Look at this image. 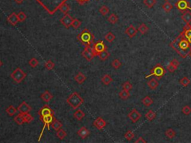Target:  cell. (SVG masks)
Here are the masks:
<instances>
[{"label":"cell","instance_id":"6da1fadb","mask_svg":"<svg viewBox=\"0 0 191 143\" xmlns=\"http://www.w3.org/2000/svg\"><path fill=\"white\" fill-rule=\"evenodd\" d=\"M78 40L85 46H89L93 44V40H94V37L93 34L89 31L88 29H84L77 36Z\"/></svg>","mask_w":191,"mask_h":143},{"label":"cell","instance_id":"7a4b0ae2","mask_svg":"<svg viewBox=\"0 0 191 143\" xmlns=\"http://www.w3.org/2000/svg\"><path fill=\"white\" fill-rule=\"evenodd\" d=\"M67 102L73 109H77L84 103V99L78 93H73L67 99Z\"/></svg>","mask_w":191,"mask_h":143},{"label":"cell","instance_id":"3957f363","mask_svg":"<svg viewBox=\"0 0 191 143\" xmlns=\"http://www.w3.org/2000/svg\"><path fill=\"white\" fill-rule=\"evenodd\" d=\"M150 72V74H149L148 75L146 76V78H148V77H151V76H155L159 80L165 75L166 71H165L164 68L160 64H158V65H156V66L153 68L152 70H151Z\"/></svg>","mask_w":191,"mask_h":143},{"label":"cell","instance_id":"277c9868","mask_svg":"<svg viewBox=\"0 0 191 143\" xmlns=\"http://www.w3.org/2000/svg\"><path fill=\"white\" fill-rule=\"evenodd\" d=\"M179 37H180L179 42L178 43V47L181 49V51L179 52V54L182 57V58H184L187 56H186L185 54H184V53L182 51H186L187 48H189L190 44V43L188 42V40H187V38L185 39V37H182V34H181L179 36Z\"/></svg>","mask_w":191,"mask_h":143},{"label":"cell","instance_id":"5b68a950","mask_svg":"<svg viewBox=\"0 0 191 143\" xmlns=\"http://www.w3.org/2000/svg\"><path fill=\"white\" fill-rule=\"evenodd\" d=\"M11 77L12 79L15 81L16 83H19L25 79V77H26V74L20 68H17L11 73Z\"/></svg>","mask_w":191,"mask_h":143},{"label":"cell","instance_id":"8992f818","mask_svg":"<svg viewBox=\"0 0 191 143\" xmlns=\"http://www.w3.org/2000/svg\"><path fill=\"white\" fill-rule=\"evenodd\" d=\"M175 6L180 11H185L187 10H191L190 3L187 0H178L176 2Z\"/></svg>","mask_w":191,"mask_h":143},{"label":"cell","instance_id":"52a82bcc","mask_svg":"<svg viewBox=\"0 0 191 143\" xmlns=\"http://www.w3.org/2000/svg\"><path fill=\"white\" fill-rule=\"evenodd\" d=\"M81 54L88 61H91L93 59V58L96 56L93 47H91V46L85 47V48L84 49L83 52H82Z\"/></svg>","mask_w":191,"mask_h":143},{"label":"cell","instance_id":"ba28073f","mask_svg":"<svg viewBox=\"0 0 191 143\" xmlns=\"http://www.w3.org/2000/svg\"><path fill=\"white\" fill-rule=\"evenodd\" d=\"M55 119V118L54 115H49V116H43V117H42V118H41V120L43 122V124H44V127H43V128L42 133H41L40 138L42 136L43 132V130H44V129H45V128H46V127H47V128H48V130H49V125H50V124H52V122L54 121ZM40 138H39V139H40Z\"/></svg>","mask_w":191,"mask_h":143},{"label":"cell","instance_id":"9c48e42d","mask_svg":"<svg viewBox=\"0 0 191 143\" xmlns=\"http://www.w3.org/2000/svg\"><path fill=\"white\" fill-rule=\"evenodd\" d=\"M93 51H94L95 55L97 56L100 52H103L104 50H106V46H105V45H104V42L102 40H99L93 44Z\"/></svg>","mask_w":191,"mask_h":143},{"label":"cell","instance_id":"30bf717a","mask_svg":"<svg viewBox=\"0 0 191 143\" xmlns=\"http://www.w3.org/2000/svg\"><path fill=\"white\" fill-rule=\"evenodd\" d=\"M141 116L142 115L140 113L138 112L136 109H133L128 115V117L130 119L132 123H136L137 122H138L140 119L141 118Z\"/></svg>","mask_w":191,"mask_h":143},{"label":"cell","instance_id":"8fae6325","mask_svg":"<svg viewBox=\"0 0 191 143\" xmlns=\"http://www.w3.org/2000/svg\"><path fill=\"white\" fill-rule=\"evenodd\" d=\"M73 20V18L72 17L70 14H65V15L61 19V23L67 28H69L71 26Z\"/></svg>","mask_w":191,"mask_h":143},{"label":"cell","instance_id":"7c38bea8","mask_svg":"<svg viewBox=\"0 0 191 143\" xmlns=\"http://www.w3.org/2000/svg\"><path fill=\"white\" fill-rule=\"evenodd\" d=\"M38 114L40 116V119L46 116H49V115H54L55 113L52 109L47 105H45L44 107H43L41 110H39Z\"/></svg>","mask_w":191,"mask_h":143},{"label":"cell","instance_id":"4fadbf2b","mask_svg":"<svg viewBox=\"0 0 191 143\" xmlns=\"http://www.w3.org/2000/svg\"><path fill=\"white\" fill-rule=\"evenodd\" d=\"M179 64L180 63L178 62V60L177 59H176V58H174V59H172V60L169 63V64H168L167 70H169L170 72H174L177 70L178 67L179 66Z\"/></svg>","mask_w":191,"mask_h":143},{"label":"cell","instance_id":"5bb4252c","mask_svg":"<svg viewBox=\"0 0 191 143\" xmlns=\"http://www.w3.org/2000/svg\"><path fill=\"white\" fill-rule=\"evenodd\" d=\"M17 110L19 112V113H28L31 110V107L28 105L25 101H23L21 105L17 107Z\"/></svg>","mask_w":191,"mask_h":143},{"label":"cell","instance_id":"9a60e30c","mask_svg":"<svg viewBox=\"0 0 191 143\" xmlns=\"http://www.w3.org/2000/svg\"><path fill=\"white\" fill-rule=\"evenodd\" d=\"M93 125L98 130H102L106 126V122L102 117H98L93 122Z\"/></svg>","mask_w":191,"mask_h":143},{"label":"cell","instance_id":"2e32d148","mask_svg":"<svg viewBox=\"0 0 191 143\" xmlns=\"http://www.w3.org/2000/svg\"><path fill=\"white\" fill-rule=\"evenodd\" d=\"M125 33L130 37V38H132L134 36H136L137 33V30L135 28V27L132 25H130L128 27L126 28Z\"/></svg>","mask_w":191,"mask_h":143},{"label":"cell","instance_id":"e0dca14e","mask_svg":"<svg viewBox=\"0 0 191 143\" xmlns=\"http://www.w3.org/2000/svg\"><path fill=\"white\" fill-rule=\"evenodd\" d=\"M90 133L91 132H90V130L88 129H87L85 127H82V128H81L78 130L77 134L81 139H85V138H87L90 135Z\"/></svg>","mask_w":191,"mask_h":143},{"label":"cell","instance_id":"ac0fdd59","mask_svg":"<svg viewBox=\"0 0 191 143\" xmlns=\"http://www.w3.org/2000/svg\"><path fill=\"white\" fill-rule=\"evenodd\" d=\"M8 22L12 25H17L19 22V19H18L17 14H15V13H12L8 17Z\"/></svg>","mask_w":191,"mask_h":143},{"label":"cell","instance_id":"d6986e66","mask_svg":"<svg viewBox=\"0 0 191 143\" xmlns=\"http://www.w3.org/2000/svg\"><path fill=\"white\" fill-rule=\"evenodd\" d=\"M182 19L187 25H190L191 23V12L190 11H184L183 14L182 15Z\"/></svg>","mask_w":191,"mask_h":143},{"label":"cell","instance_id":"ffe728a7","mask_svg":"<svg viewBox=\"0 0 191 143\" xmlns=\"http://www.w3.org/2000/svg\"><path fill=\"white\" fill-rule=\"evenodd\" d=\"M86 78H87L86 76H85L83 73H81V72H79V73L74 77L75 81H76L78 83H79V84L83 83L84 82H85V80H86Z\"/></svg>","mask_w":191,"mask_h":143},{"label":"cell","instance_id":"44dd1931","mask_svg":"<svg viewBox=\"0 0 191 143\" xmlns=\"http://www.w3.org/2000/svg\"><path fill=\"white\" fill-rule=\"evenodd\" d=\"M52 98H53V96H52V94L47 90L45 91L44 93L41 95V99H42L43 101H45V102H49V101H50L52 100Z\"/></svg>","mask_w":191,"mask_h":143},{"label":"cell","instance_id":"7402d4cb","mask_svg":"<svg viewBox=\"0 0 191 143\" xmlns=\"http://www.w3.org/2000/svg\"><path fill=\"white\" fill-rule=\"evenodd\" d=\"M155 117H156V113L154 112L152 110H149V111L146 113V115H145V118L149 122H151V121L154 120V119H155Z\"/></svg>","mask_w":191,"mask_h":143},{"label":"cell","instance_id":"603a6c76","mask_svg":"<svg viewBox=\"0 0 191 143\" xmlns=\"http://www.w3.org/2000/svg\"><path fill=\"white\" fill-rule=\"evenodd\" d=\"M147 84H148V87L151 89H155L159 86L158 81H157L156 79H154V78H152V79H151L149 81H148Z\"/></svg>","mask_w":191,"mask_h":143},{"label":"cell","instance_id":"cb8c5ba5","mask_svg":"<svg viewBox=\"0 0 191 143\" xmlns=\"http://www.w3.org/2000/svg\"><path fill=\"white\" fill-rule=\"evenodd\" d=\"M85 116V113L81 110H78L75 112V113L73 114V117L78 121H81L82 120V119Z\"/></svg>","mask_w":191,"mask_h":143},{"label":"cell","instance_id":"d4e9b609","mask_svg":"<svg viewBox=\"0 0 191 143\" xmlns=\"http://www.w3.org/2000/svg\"><path fill=\"white\" fill-rule=\"evenodd\" d=\"M101 81H102V83L103 84H104V85H109L112 81H113V78H112L109 75L107 74V75H104L102 77V80H101Z\"/></svg>","mask_w":191,"mask_h":143},{"label":"cell","instance_id":"484cf974","mask_svg":"<svg viewBox=\"0 0 191 143\" xmlns=\"http://www.w3.org/2000/svg\"><path fill=\"white\" fill-rule=\"evenodd\" d=\"M119 96H120V98L122 99V100H127V99L130 97L129 91L122 89V90L120 91V93H119Z\"/></svg>","mask_w":191,"mask_h":143},{"label":"cell","instance_id":"4316f807","mask_svg":"<svg viewBox=\"0 0 191 143\" xmlns=\"http://www.w3.org/2000/svg\"><path fill=\"white\" fill-rule=\"evenodd\" d=\"M5 111L8 113V116H13L16 114V113L17 112V109H16L13 105H10L8 107H7Z\"/></svg>","mask_w":191,"mask_h":143},{"label":"cell","instance_id":"83f0119b","mask_svg":"<svg viewBox=\"0 0 191 143\" xmlns=\"http://www.w3.org/2000/svg\"><path fill=\"white\" fill-rule=\"evenodd\" d=\"M59 10H60L61 12L64 13V14H67L68 12L70 11V7L69 5H67V3L64 2L61 5L59 6Z\"/></svg>","mask_w":191,"mask_h":143},{"label":"cell","instance_id":"f1b7e54d","mask_svg":"<svg viewBox=\"0 0 191 143\" xmlns=\"http://www.w3.org/2000/svg\"><path fill=\"white\" fill-rule=\"evenodd\" d=\"M62 124L58 120H57L56 119H55V120L52 122V128L55 130H56V131H58V130L61 129L62 128Z\"/></svg>","mask_w":191,"mask_h":143},{"label":"cell","instance_id":"f546056e","mask_svg":"<svg viewBox=\"0 0 191 143\" xmlns=\"http://www.w3.org/2000/svg\"><path fill=\"white\" fill-rule=\"evenodd\" d=\"M98 58H100L101 60L104 61V60H106L107 59L109 58V56H110V53L108 52V51L104 50L103 51V52H102L99 53V54H98Z\"/></svg>","mask_w":191,"mask_h":143},{"label":"cell","instance_id":"4dcf8cb0","mask_svg":"<svg viewBox=\"0 0 191 143\" xmlns=\"http://www.w3.org/2000/svg\"><path fill=\"white\" fill-rule=\"evenodd\" d=\"M142 103L146 107H149L153 104V100L149 96H146L142 99Z\"/></svg>","mask_w":191,"mask_h":143},{"label":"cell","instance_id":"1f68e13d","mask_svg":"<svg viewBox=\"0 0 191 143\" xmlns=\"http://www.w3.org/2000/svg\"><path fill=\"white\" fill-rule=\"evenodd\" d=\"M172 8H173V6L169 1H166V2L162 5V8L164 9V11H166V13L170 12V11L172 9Z\"/></svg>","mask_w":191,"mask_h":143},{"label":"cell","instance_id":"d6a6232c","mask_svg":"<svg viewBox=\"0 0 191 143\" xmlns=\"http://www.w3.org/2000/svg\"><path fill=\"white\" fill-rule=\"evenodd\" d=\"M165 135H166V136H167L169 139H173V138L176 136V131H175L173 129L170 128V129H167L166 131H165Z\"/></svg>","mask_w":191,"mask_h":143},{"label":"cell","instance_id":"836d02e7","mask_svg":"<svg viewBox=\"0 0 191 143\" xmlns=\"http://www.w3.org/2000/svg\"><path fill=\"white\" fill-rule=\"evenodd\" d=\"M14 121L17 124H18L19 125H21L23 123H25V121H24L23 119V113H20V114H18L17 116H16L15 118H14Z\"/></svg>","mask_w":191,"mask_h":143},{"label":"cell","instance_id":"e575fe53","mask_svg":"<svg viewBox=\"0 0 191 143\" xmlns=\"http://www.w3.org/2000/svg\"><path fill=\"white\" fill-rule=\"evenodd\" d=\"M108 20L110 23L114 25V24H116L118 22V17L115 14H111L108 17Z\"/></svg>","mask_w":191,"mask_h":143},{"label":"cell","instance_id":"d590c367","mask_svg":"<svg viewBox=\"0 0 191 143\" xmlns=\"http://www.w3.org/2000/svg\"><path fill=\"white\" fill-rule=\"evenodd\" d=\"M183 34L185 38L189 39L191 37V27L190 25H187V27L184 28V31H183Z\"/></svg>","mask_w":191,"mask_h":143},{"label":"cell","instance_id":"8d00e7d4","mask_svg":"<svg viewBox=\"0 0 191 143\" xmlns=\"http://www.w3.org/2000/svg\"><path fill=\"white\" fill-rule=\"evenodd\" d=\"M149 31V28L147 27V25L144 23H142L138 28V31L140 32L141 34H145Z\"/></svg>","mask_w":191,"mask_h":143},{"label":"cell","instance_id":"74e56055","mask_svg":"<svg viewBox=\"0 0 191 143\" xmlns=\"http://www.w3.org/2000/svg\"><path fill=\"white\" fill-rule=\"evenodd\" d=\"M157 0H143V3L147 8H152L154 5L156 4Z\"/></svg>","mask_w":191,"mask_h":143},{"label":"cell","instance_id":"f35d334b","mask_svg":"<svg viewBox=\"0 0 191 143\" xmlns=\"http://www.w3.org/2000/svg\"><path fill=\"white\" fill-rule=\"evenodd\" d=\"M179 82H180V83L183 86V87H188L190 83V80L187 77H182V79L180 80Z\"/></svg>","mask_w":191,"mask_h":143},{"label":"cell","instance_id":"ab89813d","mask_svg":"<svg viewBox=\"0 0 191 143\" xmlns=\"http://www.w3.org/2000/svg\"><path fill=\"white\" fill-rule=\"evenodd\" d=\"M104 39H105L108 42H109V43H112V42H114V40H115V35L112 33V32H108V33L104 36Z\"/></svg>","mask_w":191,"mask_h":143},{"label":"cell","instance_id":"60d3db41","mask_svg":"<svg viewBox=\"0 0 191 143\" xmlns=\"http://www.w3.org/2000/svg\"><path fill=\"white\" fill-rule=\"evenodd\" d=\"M57 136H58L61 140H62V139H64V138L67 136V132H66L65 130H64L63 129L58 130V131H57Z\"/></svg>","mask_w":191,"mask_h":143},{"label":"cell","instance_id":"b9f144b4","mask_svg":"<svg viewBox=\"0 0 191 143\" xmlns=\"http://www.w3.org/2000/svg\"><path fill=\"white\" fill-rule=\"evenodd\" d=\"M124 136H125V138L127 139L128 141H131V139L134 137V134L133 131H131V130H128L126 134H125Z\"/></svg>","mask_w":191,"mask_h":143},{"label":"cell","instance_id":"7bdbcfd3","mask_svg":"<svg viewBox=\"0 0 191 143\" xmlns=\"http://www.w3.org/2000/svg\"><path fill=\"white\" fill-rule=\"evenodd\" d=\"M23 115V119H24V121H25V123H30V122H31L34 120V118H33L32 116H31L30 114H29V113H24Z\"/></svg>","mask_w":191,"mask_h":143},{"label":"cell","instance_id":"ee69618b","mask_svg":"<svg viewBox=\"0 0 191 143\" xmlns=\"http://www.w3.org/2000/svg\"><path fill=\"white\" fill-rule=\"evenodd\" d=\"M99 13L102 16H106L107 14L109 13V8L105 5L102 6L100 8H99Z\"/></svg>","mask_w":191,"mask_h":143},{"label":"cell","instance_id":"f6af8a7d","mask_svg":"<svg viewBox=\"0 0 191 143\" xmlns=\"http://www.w3.org/2000/svg\"><path fill=\"white\" fill-rule=\"evenodd\" d=\"M81 24V22L80 21V20H79L78 19H73V22H72L71 26L73 28L77 29L80 27Z\"/></svg>","mask_w":191,"mask_h":143},{"label":"cell","instance_id":"bcb514c9","mask_svg":"<svg viewBox=\"0 0 191 143\" xmlns=\"http://www.w3.org/2000/svg\"><path fill=\"white\" fill-rule=\"evenodd\" d=\"M111 66H113L115 70H118V69L122 66V64L118 59H114V60L112 61Z\"/></svg>","mask_w":191,"mask_h":143},{"label":"cell","instance_id":"7dc6e473","mask_svg":"<svg viewBox=\"0 0 191 143\" xmlns=\"http://www.w3.org/2000/svg\"><path fill=\"white\" fill-rule=\"evenodd\" d=\"M182 112L183 114L186 115V116H188L191 113V107L188 105H186V106H184L182 107Z\"/></svg>","mask_w":191,"mask_h":143},{"label":"cell","instance_id":"c3c4849f","mask_svg":"<svg viewBox=\"0 0 191 143\" xmlns=\"http://www.w3.org/2000/svg\"><path fill=\"white\" fill-rule=\"evenodd\" d=\"M132 88H133L132 84L130 83L129 81H126V82H125V83L122 84V89H125V90L130 91L132 89Z\"/></svg>","mask_w":191,"mask_h":143},{"label":"cell","instance_id":"681fc988","mask_svg":"<svg viewBox=\"0 0 191 143\" xmlns=\"http://www.w3.org/2000/svg\"><path fill=\"white\" fill-rule=\"evenodd\" d=\"M29 65H30V66H31L32 68H35L39 64V62H38V60H37V58H31V60H29Z\"/></svg>","mask_w":191,"mask_h":143},{"label":"cell","instance_id":"f907efd6","mask_svg":"<svg viewBox=\"0 0 191 143\" xmlns=\"http://www.w3.org/2000/svg\"><path fill=\"white\" fill-rule=\"evenodd\" d=\"M17 17H18V19H19V22H24L25 19H26V18H27V16H26V14H25V13L23 11H20L19 13H18Z\"/></svg>","mask_w":191,"mask_h":143},{"label":"cell","instance_id":"816d5d0a","mask_svg":"<svg viewBox=\"0 0 191 143\" xmlns=\"http://www.w3.org/2000/svg\"><path fill=\"white\" fill-rule=\"evenodd\" d=\"M45 67L48 70H52L55 67V64L51 60H47V62L45 63Z\"/></svg>","mask_w":191,"mask_h":143},{"label":"cell","instance_id":"f5cc1de1","mask_svg":"<svg viewBox=\"0 0 191 143\" xmlns=\"http://www.w3.org/2000/svg\"><path fill=\"white\" fill-rule=\"evenodd\" d=\"M136 143H143V142H146V141L143 139V137H139L135 141Z\"/></svg>","mask_w":191,"mask_h":143},{"label":"cell","instance_id":"db71d44e","mask_svg":"<svg viewBox=\"0 0 191 143\" xmlns=\"http://www.w3.org/2000/svg\"><path fill=\"white\" fill-rule=\"evenodd\" d=\"M76 1L81 5H84L85 3H87V2H90V0H76Z\"/></svg>","mask_w":191,"mask_h":143},{"label":"cell","instance_id":"11a10c76","mask_svg":"<svg viewBox=\"0 0 191 143\" xmlns=\"http://www.w3.org/2000/svg\"><path fill=\"white\" fill-rule=\"evenodd\" d=\"M14 1H15L17 4H22V3L23 2L24 0H14Z\"/></svg>","mask_w":191,"mask_h":143},{"label":"cell","instance_id":"9f6ffc18","mask_svg":"<svg viewBox=\"0 0 191 143\" xmlns=\"http://www.w3.org/2000/svg\"><path fill=\"white\" fill-rule=\"evenodd\" d=\"M2 66V62L1 61V60H0V67H1Z\"/></svg>","mask_w":191,"mask_h":143},{"label":"cell","instance_id":"6f0895ef","mask_svg":"<svg viewBox=\"0 0 191 143\" xmlns=\"http://www.w3.org/2000/svg\"><path fill=\"white\" fill-rule=\"evenodd\" d=\"M189 56L190 57V58H191V49H190V52H189Z\"/></svg>","mask_w":191,"mask_h":143},{"label":"cell","instance_id":"680465c9","mask_svg":"<svg viewBox=\"0 0 191 143\" xmlns=\"http://www.w3.org/2000/svg\"><path fill=\"white\" fill-rule=\"evenodd\" d=\"M165 1H168V0H165Z\"/></svg>","mask_w":191,"mask_h":143}]
</instances>
